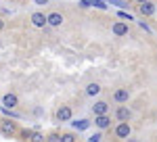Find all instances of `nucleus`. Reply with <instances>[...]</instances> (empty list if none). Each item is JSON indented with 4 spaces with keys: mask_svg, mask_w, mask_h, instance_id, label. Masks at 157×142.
<instances>
[{
    "mask_svg": "<svg viewBox=\"0 0 157 142\" xmlns=\"http://www.w3.org/2000/svg\"><path fill=\"white\" fill-rule=\"evenodd\" d=\"M0 134L4 136V138H11L17 134V123L11 121V119H4V121H0Z\"/></svg>",
    "mask_w": 157,
    "mask_h": 142,
    "instance_id": "f257e3e1",
    "label": "nucleus"
},
{
    "mask_svg": "<svg viewBox=\"0 0 157 142\" xmlns=\"http://www.w3.org/2000/svg\"><path fill=\"white\" fill-rule=\"evenodd\" d=\"M130 134H132L130 123H128V121H120V123H117V128H115V136H117V138H124V140H128V138H130Z\"/></svg>",
    "mask_w": 157,
    "mask_h": 142,
    "instance_id": "f03ea898",
    "label": "nucleus"
},
{
    "mask_svg": "<svg viewBox=\"0 0 157 142\" xmlns=\"http://www.w3.org/2000/svg\"><path fill=\"white\" fill-rule=\"evenodd\" d=\"M71 115H73V111H71V106H67V105H61L59 111H57V119L59 121H69Z\"/></svg>",
    "mask_w": 157,
    "mask_h": 142,
    "instance_id": "7ed1b4c3",
    "label": "nucleus"
},
{
    "mask_svg": "<svg viewBox=\"0 0 157 142\" xmlns=\"http://www.w3.org/2000/svg\"><path fill=\"white\" fill-rule=\"evenodd\" d=\"M2 105L6 106V109H15V106L19 105V98H17V94H13V92H6V94L2 96Z\"/></svg>",
    "mask_w": 157,
    "mask_h": 142,
    "instance_id": "20e7f679",
    "label": "nucleus"
},
{
    "mask_svg": "<svg viewBox=\"0 0 157 142\" xmlns=\"http://www.w3.org/2000/svg\"><path fill=\"white\" fill-rule=\"evenodd\" d=\"M94 125L98 130H107V128H111V117L109 115H94Z\"/></svg>",
    "mask_w": 157,
    "mask_h": 142,
    "instance_id": "39448f33",
    "label": "nucleus"
},
{
    "mask_svg": "<svg viewBox=\"0 0 157 142\" xmlns=\"http://www.w3.org/2000/svg\"><path fill=\"white\" fill-rule=\"evenodd\" d=\"M128 98H130V90L128 88H117L113 92V100L115 103H128Z\"/></svg>",
    "mask_w": 157,
    "mask_h": 142,
    "instance_id": "423d86ee",
    "label": "nucleus"
},
{
    "mask_svg": "<svg viewBox=\"0 0 157 142\" xmlns=\"http://www.w3.org/2000/svg\"><path fill=\"white\" fill-rule=\"evenodd\" d=\"M32 25H34V27H44V25H46V15L40 13V11L32 13Z\"/></svg>",
    "mask_w": 157,
    "mask_h": 142,
    "instance_id": "0eeeda50",
    "label": "nucleus"
},
{
    "mask_svg": "<svg viewBox=\"0 0 157 142\" xmlns=\"http://www.w3.org/2000/svg\"><path fill=\"white\" fill-rule=\"evenodd\" d=\"M63 21H65V19H63L61 13H50V15H46V23L52 25V27H59Z\"/></svg>",
    "mask_w": 157,
    "mask_h": 142,
    "instance_id": "6e6552de",
    "label": "nucleus"
},
{
    "mask_svg": "<svg viewBox=\"0 0 157 142\" xmlns=\"http://www.w3.org/2000/svg\"><path fill=\"white\" fill-rule=\"evenodd\" d=\"M92 113H94V115H107L109 113V105L105 103V100H98V103L92 105Z\"/></svg>",
    "mask_w": 157,
    "mask_h": 142,
    "instance_id": "1a4fd4ad",
    "label": "nucleus"
},
{
    "mask_svg": "<svg viewBox=\"0 0 157 142\" xmlns=\"http://www.w3.org/2000/svg\"><path fill=\"white\" fill-rule=\"evenodd\" d=\"M138 11H140V15H145V17H151V15H155V4L153 2H140Z\"/></svg>",
    "mask_w": 157,
    "mask_h": 142,
    "instance_id": "9d476101",
    "label": "nucleus"
},
{
    "mask_svg": "<svg viewBox=\"0 0 157 142\" xmlns=\"http://www.w3.org/2000/svg\"><path fill=\"white\" fill-rule=\"evenodd\" d=\"M27 142H46V136H44L42 132L32 130V132H29V138H27Z\"/></svg>",
    "mask_w": 157,
    "mask_h": 142,
    "instance_id": "9b49d317",
    "label": "nucleus"
},
{
    "mask_svg": "<svg viewBox=\"0 0 157 142\" xmlns=\"http://www.w3.org/2000/svg\"><path fill=\"white\" fill-rule=\"evenodd\" d=\"M115 117L120 119V121H128V119H130V109H126V106H120V109L115 111Z\"/></svg>",
    "mask_w": 157,
    "mask_h": 142,
    "instance_id": "f8f14e48",
    "label": "nucleus"
},
{
    "mask_svg": "<svg viewBox=\"0 0 157 142\" xmlns=\"http://www.w3.org/2000/svg\"><path fill=\"white\" fill-rule=\"evenodd\" d=\"M113 34H115V36H126V34H128V25L121 23V21H117V23L113 25Z\"/></svg>",
    "mask_w": 157,
    "mask_h": 142,
    "instance_id": "ddd939ff",
    "label": "nucleus"
},
{
    "mask_svg": "<svg viewBox=\"0 0 157 142\" xmlns=\"http://www.w3.org/2000/svg\"><path fill=\"white\" fill-rule=\"evenodd\" d=\"M98 92H101V86H98L97 82H92V84L86 86V94H88V96H97Z\"/></svg>",
    "mask_w": 157,
    "mask_h": 142,
    "instance_id": "4468645a",
    "label": "nucleus"
},
{
    "mask_svg": "<svg viewBox=\"0 0 157 142\" xmlns=\"http://www.w3.org/2000/svg\"><path fill=\"white\" fill-rule=\"evenodd\" d=\"M71 125L75 128V130H88L90 128V121H86V119H80V121H71Z\"/></svg>",
    "mask_w": 157,
    "mask_h": 142,
    "instance_id": "2eb2a0df",
    "label": "nucleus"
},
{
    "mask_svg": "<svg viewBox=\"0 0 157 142\" xmlns=\"http://www.w3.org/2000/svg\"><path fill=\"white\" fill-rule=\"evenodd\" d=\"M61 142H75V136H73L71 132H67V134H61Z\"/></svg>",
    "mask_w": 157,
    "mask_h": 142,
    "instance_id": "dca6fc26",
    "label": "nucleus"
},
{
    "mask_svg": "<svg viewBox=\"0 0 157 142\" xmlns=\"http://www.w3.org/2000/svg\"><path fill=\"white\" fill-rule=\"evenodd\" d=\"M46 142H61V134H57V132L48 134V136H46Z\"/></svg>",
    "mask_w": 157,
    "mask_h": 142,
    "instance_id": "f3484780",
    "label": "nucleus"
},
{
    "mask_svg": "<svg viewBox=\"0 0 157 142\" xmlns=\"http://www.w3.org/2000/svg\"><path fill=\"white\" fill-rule=\"evenodd\" d=\"M92 6H98V9H107V0H92Z\"/></svg>",
    "mask_w": 157,
    "mask_h": 142,
    "instance_id": "a211bd4d",
    "label": "nucleus"
},
{
    "mask_svg": "<svg viewBox=\"0 0 157 142\" xmlns=\"http://www.w3.org/2000/svg\"><path fill=\"white\" fill-rule=\"evenodd\" d=\"M111 4H115V6H120V9H126L128 6V2H124V0H109Z\"/></svg>",
    "mask_w": 157,
    "mask_h": 142,
    "instance_id": "6ab92c4d",
    "label": "nucleus"
},
{
    "mask_svg": "<svg viewBox=\"0 0 157 142\" xmlns=\"http://www.w3.org/2000/svg\"><path fill=\"white\" fill-rule=\"evenodd\" d=\"M101 138H103L101 134H92V136L88 138V142H101Z\"/></svg>",
    "mask_w": 157,
    "mask_h": 142,
    "instance_id": "aec40b11",
    "label": "nucleus"
},
{
    "mask_svg": "<svg viewBox=\"0 0 157 142\" xmlns=\"http://www.w3.org/2000/svg\"><path fill=\"white\" fill-rule=\"evenodd\" d=\"M80 6H82V9H88V6H92V0H82V2H80Z\"/></svg>",
    "mask_w": 157,
    "mask_h": 142,
    "instance_id": "412c9836",
    "label": "nucleus"
},
{
    "mask_svg": "<svg viewBox=\"0 0 157 142\" xmlns=\"http://www.w3.org/2000/svg\"><path fill=\"white\" fill-rule=\"evenodd\" d=\"M34 4H36V6H46L48 0H34Z\"/></svg>",
    "mask_w": 157,
    "mask_h": 142,
    "instance_id": "4be33fe9",
    "label": "nucleus"
},
{
    "mask_svg": "<svg viewBox=\"0 0 157 142\" xmlns=\"http://www.w3.org/2000/svg\"><path fill=\"white\" fill-rule=\"evenodd\" d=\"M120 17H124V19H128V21H132V17H130L128 13H120Z\"/></svg>",
    "mask_w": 157,
    "mask_h": 142,
    "instance_id": "5701e85b",
    "label": "nucleus"
},
{
    "mask_svg": "<svg viewBox=\"0 0 157 142\" xmlns=\"http://www.w3.org/2000/svg\"><path fill=\"white\" fill-rule=\"evenodd\" d=\"M4 25H6V23H4V19H0V32L4 29Z\"/></svg>",
    "mask_w": 157,
    "mask_h": 142,
    "instance_id": "b1692460",
    "label": "nucleus"
},
{
    "mask_svg": "<svg viewBox=\"0 0 157 142\" xmlns=\"http://www.w3.org/2000/svg\"><path fill=\"white\" fill-rule=\"evenodd\" d=\"M138 2H149V0H138Z\"/></svg>",
    "mask_w": 157,
    "mask_h": 142,
    "instance_id": "393cba45",
    "label": "nucleus"
},
{
    "mask_svg": "<svg viewBox=\"0 0 157 142\" xmlns=\"http://www.w3.org/2000/svg\"><path fill=\"white\" fill-rule=\"evenodd\" d=\"M130 142H136V140H130Z\"/></svg>",
    "mask_w": 157,
    "mask_h": 142,
    "instance_id": "a878e982",
    "label": "nucleus"
}]
</instances>
